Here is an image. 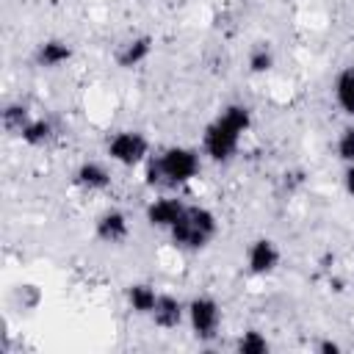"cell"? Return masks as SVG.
<instances>
[{
    "label": "cell",
    "mask_w": 354,
    "mask_h": 354,
    "mask_svg": "<svg viewBox=\"0 0 354 354\" xmlns=\"http://www.w3.org/2000/svg\"><path fill=\"white\" fill-rule=\"evenodd\" d=\"M55 136H58V127H55V122L50 116H33L22 127V133L17 138L30 149H44V147H50L55 141Z\"/></svg>",
    "instance_id": "5bb4252c"
},
{
    "label": "cell",
    "mask_w": 354,
    "mask_h": 354,
    "mask_svg": "<svg viewBox=\"0 0 354 354\" xmlns=\"http://www.w3.org/2000/svg\"><path fill=\"white\" fill-rule=\"evenodd\" d=\"M149 155H152V144L136 127H122L111 133L105 141V158L122 169H138L147 163Z\"/></svg>",
    "instance_id": "5b68a950"
},
{
    "label": "cell",
    "mask_w": 354,
    "mask_h": 354,
    "mask_svg": "<svg viewBox=\"0 0 354 354\" xmlns=\"http://www.w3.org/2000/svg\"><path fill=\"white\" fill-rule=\"evenodd\" d=\"M282 263V249L274 238L268 235H257L246 243V252H243V268L249 277H257V279H266L271 274H277Z\"/></svg>",
    "instance_id": "8992f818"
},
{
    "label": "cell",
    "mask_w": 354,
    "mask_h": 354,
    "mask_svg": "<svg viewBox=\"0 0 354 354\" xmlns=\"http://www.w3.org/2000/svg\"><path fill=\"white\" fill-rule=\"evenodd\" d=\"M130 216L122 210V207H105L94 216V238L105 246H122L127 238H130Z\"/></svg>",
    "instance_id": "52a82bcc"
},
{
    "label": "cell",
    "mask_w": 354,
    "mask_h": 354,
    "mask_svg": "<svg viewBox=\"0 0 354 354\" xmlns=\"http://www.w3.org/2000/svg\"><path fill=\"white\" fill-rule=\"evenodd\" d=\"M0 119H3V130H6V133L19 136V133H22V127L33 119V111H30V105H28V102L14 100V102H6V105H3Z\"/></svg>",
    "instance_id": "e0dca14e"
},
{
    "label": "cell",
    "mask_w": 354,
    "mask_h": 354,
    "mask_svg": "<svg viewBox=\"0 0 354 354\" xmlns=\"http://www.w3.org/2000/svg\"><path fill=\"white\" fill-rule=\"evenodd\" d=\"M335 155L343 163H354V124H346L335 138Z\"/></svg>",
    "instance_id": "ffe728a7"
},
{
    "label": "cell",
    "mask_w": 354,
    "mask_h": 354,
    "mask_svg": "<svg viewBox=\"0 0 354 354\" xmlns=\"http://www.w3.org/2000/svg\"><path fill=\"white\" fill-rule=\"evenodd\" d=\"M232 346H235L238 354H266V351H271V340L260 329H243V332H238Z\"/></svg>",
    "instance_id": "d6986e66"
},
{
    "label": "cell",
    "mask_w": 354,
    "mask_h": 354,
    "mask_svg": "<svg viewBox=\"0 0 354 354\" xmlns=\"http://www.w3.org/2000/svg\"><path fill=\"white\" fill-rule=\"evenodd\" d=\"M218 230H221V221L216 210H210L207 205H185L183 216L174 221V227L166 235L174 249L196 254V252H205L218 238Z\"/></svg>",
    "instance_id": "3957f363"
},
{
    "label": "cell",
    "mask_w": 354,
    "mask_h": 354,
    "mask_svg": "<svg viewBox=\"0 0 354 354\" xmlns=\"http://www.w3.org/2000/svg\"><path fill=\"white\" fill-rule=\"evenodd\" d=\"M72 58H75V47L61 36H47L33 47V64L44 72L64 69Z\"/></svg>",
    "instance_id": "8fae6325"
},
{
    "label": "cell",
    "mask_w": 354,
    "mask_h": 354,
    "mask_svg": "<svg viewBox=\"0 0 354 354\" xmlns=\"http://www.w3.org/2000/svg\"><path fill=\"white\" fill-rule=\"evenodd\" d=\"M315 351H318V354H337V351H340V343H335V340H321V343L315 346Z\"/></svg>",
    "instance_id": "7402d4cb"
},
{
    "label": "cell",
    "mask_w": 354,
    "mask_h": 354,
    "mask_svg": "<svg viewBox=\"0 0 354 354\" xmlns=\"http://www.w3.org/2000/svg\"><path fill=\"white\" fill-rule=\"evenodd\" d=\"M274 64H277V55L268 41H257L246 55V69L252 75H268L274 69Z\"/></svg>",
    "instance_id": "ac0fdd59"
},
{
    "label": "cell",
    "mask_w": 354,
    "mask_h": 354,
    "mask_svg": "<svg viewBox=\"0 0 354 354\" xmlns=\"http://www.w3.org/2000/svg\"><path fill=\"white\" fill-rule=\"evenodd\" d=\"M183 210H185V202L177 194H158L144 205V221L152 230L169 232L174 221L183 216Z\"/></svg>",
    "instance_id": "ba28073f"
},
{
    "label": "cell",
    "mask_w": 354,
    "mask_h": 354,
    "mask_svg": "<svg viewBox=\"0 0 354 354\" xmlns=\"http://www.w3.org/2000/svg\"><path fill=\"white\" fill-rule=\"evenodd\" d=\"M152 50H155V39L149 33H136V36H127L116 44L113 50V64L124 72L130 69H138L144 66L149 58H152Z\"/></svg>",
    "instance_id": "9c48e42d"
},
{
    "label": "cell",
    "mask_w": 354,
    "mask_h": 354,
    "mask_svg": "<svg viewBox=\"0 0 354 354\" xmlns=\"http://www.w3.org/2000/svg\"><path fill=\"white\" fill-rule=\"evenodd\" d=\"M158 288L152 282H130L124 288V304L133 315L138 318H149V313L155 310V301H158Z\"/></svg>",
    "instance_id": "4fadbf2b"
},
{
    "label": "cell",
    "mask_w": 354,
    "mask_h": 354,
    "mask_svg": "<svg viewBox=\"0 0 354 354\" xmlns=\"http://www.w3.org/2000/svg\"><path fill=\"white\" fill-rule=\"evenodd\" d=\"M8 301L17 313H36L44 301V290L36 282H17L8 293Z\"/></svg>",
    "instance_id": "2e32d148"
},
{
    "label": "cell",
    "mask_w": 354,
    "mask_h": 354,
    "mask_svg": "<svg viewBox=\"0 0 354 354\" xmlns=\"http://www.w3.org/2000/svg\"><path fill=\"white\" fill-rule=\"evenodd\" d=\"M144 171V185L152 191H163V188H183L188 183H194L202 171V152L185 144H169L158 152H152L147 158V163L141 166Z\"/></svg>",
    "instance_id": "7a4b0ae2"
},
{
    "label": "cell",
    "mask_w": 354,
    "mask_h": 354,
    "mask_svg": "<svg viewBox=\"0 0 354 354\" xmlns=\"http://www.w3.org/2000/svg\"><path fill=\"white\" fill-rule=\"evenodd\" d=\"M72 185L83 194H105L113 185V174L102 160L86 158L72 169Z\"/></svg>",
    "instance_id": "30bf717a"
},
{
    "label": "cell",
    "mask_w": 354,
    "mask_h": 354,
    "mask_svg": "<svg viewBox=\"0 0 354 354\" xmlns=\"http://www.w3.org/2000/svg\"><path fill=\"white\" fill-rule=\"evenodd\" d=\"M185 326L199 343H210L221 335L224 326V307L216 296L199 293L185 301Z\"/></svg>",
    "instance_id": "277c9868"
},
{
    "label": "cell",
    "mask_w": 354,
    "mask_h": 354,
    "mask_svg": "<svg viewBox=\"0 0 354 354\" xmlns=\"http://www.w3.org/2000/svg\"><path fill=\"white\" fill-rule=\"evenodd\" d=\"M332 100L340 113L354 119V64H346L343 69H337L332 80Z\"/></svg>",
    "instance_id": "9a60e30c"
},
{
    "label": "cell",
    "mask_w": 354,
    "mask_h": 354,
    "mask_svg": "<svg viewBox=\"0 0 354 354\" xmlns=\"http://www.w3.org/2000/svg\"><path fill=\"white\" fill-rule=\"evenodd\" d=\"M138 3H147V0H138Z\"/></svg>",
    "instance_id": "603a6c76"
},
{
    "label": "cell",
    "mask_w": 354,
    "mask_h": 354,
    "mask_svg": "<svg viewBox=\"0 0 354 354\" xmlns=\"http://www.w3.org/2000/svg\"><path fill=\"white\" fill-rule=\"evenodd\" d=\"M149 321L155 329H163V332H174L180 326H185V301L169 290H160L155 310L149 313Z\"/></svg>",
    "instance_id": "7c38bea8"
},
{
    "label": "cell",
    "mask_w": 354,
    "mask_h": 354,
    "mask_svg": "<svg viewBox=\"0 0 354 354\" xmlns=\"http://www.w3.org/2000/svg\"><path fill=\"white\" fill-rule=\"evenodd\" d=\"M340 185H343V194L354 199V163H343V171H340Z\"/></svg>",
    "instance_id": "44dd1931"
},
{
    "label": "cell",
    "mask_w": 354,
    "mask_h": 354,
    "mask_svg": "<svg viewBox=\"0 0 354 354\" xmlns=\"http://www.w3.org/2000/svg\"><path fill=\"white\" fill-rule=\"evenodd\" d=\"M252 124L254 113L246 102H227L202 130V155L210 163H232Z\"/></svg>",
    "instance_id": "6da1fadb"
}]
</instances>
